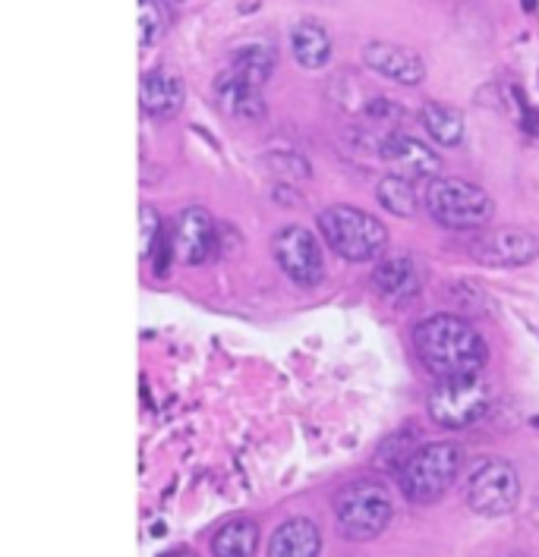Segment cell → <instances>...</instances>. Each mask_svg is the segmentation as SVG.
<instances>
[{
	"label": "cell",
	"instance_id": "cell-2",
	"mask_svg": "<svg viewBox=\"0 0 539 557\" xmlns=\"http://www.w3.org/2000/svg\"><path fill=\"white\" fill-rule=\"evenodd\" d=\"M319 231L334 256L347 262H372L385 252L389 231L385 224L354 206H331L319 214Z\"/></svg>",
	"mask_w": 539,
	"mask_h": 557
},
{
	"label": "cell",
	"instance_id": "cell-19",
	"mask_svg": "<svg viewBox=\"0 0 539 557\" xmlns=\"http://www.w3.org/2000/svg\"><path fill=\"white\" fill-rule=\"evenodd\" d=\"M419 120L439 146H461V139H464V114L461 111H454L449 104H439V101H429V104H422Z\"/></svg>",
	"mask_w": 539,
	"mask_h": 557
},
{
	"label": "cell",
	"instance_id": "cell-24",
	"mask_svg": "<svg viewBox=\"0 0 539 557\" xmlns=\"http://www.w3.org/2000/svg\"><path fill=\"white\" fill-rule=\"evenodd\" d=\"M139 221H143V234H139V249H143V259H151V249H155V243L161 239V221H158V214H155V208L143 206L139 208Z\"/></svg>",
	"mask_w": 539,
	"mask_h": 557
},
{
	"label": "cell",
	"instance_id": "cell-26",
	"mask_svg": "<svg viewBox=\"0 0 539 557\" xmlns=\"http://www.w3.org/2000/svg\"><path fill=\"white\" fill-rule=\"evenodd\" d=\"M161 557H193V555H189L186 548H177V552H164V555H161Z\"/></svg>",
	"mask_w": 539,
	"mask_h": 557
},
{
	"label": "cell",
	"instance_id": "cell-21",
	"mask_svg": "<svg viewBox=\"0 0 539 557\" xmlns=\"http://www.w3.org/2000/svg\"><path fill=\"white\" fill-rule=\"evenodd\" d=\"M376 196H379V206L397 214V218H414L417 214V189L407 176L391 174L385 180H379L376 186Z\"/></svg>",
	"mask_w": 539,
	"mask_h": 557
},
{
	"label": "cell",
	"instance_id": "cell-20",
	"mask_svg": "<svg viewBox=\"0 0 539 557\" xmlns=\"http://www.w3.org/2000/svg\"><path fill=\"white\" fill-rule=\"evenodd\" d=\"M237 79H243L246 86L262 88L269 83V76L274 73V51L266 45H253V48H243L237 51V58L231 63V70Z\"/></svg>",
	"mask_w": 539,
	"mask_h": 557
},
{
	"label": "cell",
	"instance_id": "cell-16",
	"mask_svg": "<svg viewBox=\"0 0 539 557\" xmlns=\"http://www.w3.org/2000/svg\"><path fill=\"white\" fill-rule=\"evenodd\" d=\"M218 98H221L224 111L240 120H262V114H266L262 88L246 86V83L237 79L234 73H224V76L218 79Z\"/></svg>",
	"mask_w": 539,
	"mask_h": 557
},
{
	"label": "cell",
	"instance_id": "cell-23",
	"mask_svg": "<svg viewBox=\"0 0 539 557\" xmlns=\"http://www.w3.org/2000/svg\"><path fill=\"white\" fill-rule=\"evenodd\" d=\"M164 10H161V0H139V45L151 48L161 41L164 35Z\"/></svg>",
	"mask_w": 539,
	"mask_h": 557
},
{
	"label": "cell",
	"instance_id": "cell-15",
	"mask_svg": "<svg viewBox=\"0 0 539 557\" xmlns=\"http://www.w3.org/2000/svg\"><path fill=\"white\" fill-rule=\"evenodd\" d=\"M322 552V532L313 520H287L271 535L269 557H319Z\"/></svg>",
	"mask_w": 539,
	"mask_h": 557
},
{
	"label": "cell",
	"instance_id": "cell-1",
	"mask_svg": "<svg viewBox=\"0 0 539 557\" xmlns=\"http://www.w3.org/2000/svg\"><path fill=\"white\" fill-rule=\"evenodd\" d=\"M414 350L436 379L479 375L489 356L477 327L461 315H432L419 322L414 327Z\"/></svg>",
	"mask_w": 539,
	"mask_h": 557
},
{
	"label": "cell",
	"instance_id": "cell-14",
	"mask_svg": "<svg viewBox=\"0 0 539 557\" xmlns=\"http://www.w3.org/2000/svg\"><path fill=\"white\" fill-rule=\"evenodd\" d=\"M372 284L394 306H407L419 294V274L407 256H389L372 268Z\"/></svg>",
	"mask_w": 539,
	"mask_h": 557
},
{
	"label": "cell",
	"instance_id": "cell-4",
	"mask_svg": "<svg viewBox=\"0 0 539 557\" xmlns=\"http://www.w3.org/2000/svg\"><path fill=\"white\" fill-rule=\"evenodd\" d=\"M426 208L449 231H482L492 218L489 193L457 176H432L426 186Z\"/></svg>",
	"mask_w": 539,
	"mask_h": 557
},
{
	"label": "cell",
	"instance_id": "cell-10",
	"mask_svg": "<svg viewBox=\"0 0 539 557\" xmlns=\"http://www.w3.org/2000/svg\"><path fill=\"white\" fill-rule=\"evenodd\" d=\"M174 259L183 264H206L218 252V227L206 208L180 211L171 231Z\"/></svg>",
	"mask_w": 539,
	"mask_h": 557
},
{
	"label": "cell",
	"instance_id": "cell-9",
	"mask_svg": "<svg viewBox=\"0 0 539 557\" xmlns=\"http://www.w3.org/2000/svg\"><path fill=\"white\" fill-rule=\"evenodd\" d=\"M474 259L492 268H517L534 262L539 256V239L520 227H502V231H479L470 243Z\"/></svg>",
	"mask_w": 539,
	"mask_h": 557
},
{
	"label": "cell",
	"instance_id": "cell-6",
	"mask_svg": "<svg viewBox=\"0 0 539 557\" xmlns=\"http://www.w3.org/2000/svg\"><path fill=\"white\" fill-rule=\"evenodd\" d=\"M489 410V384L479 375L439 379L429 391V416L445 429H467Z\"/></svg>",
	"mask_w": 539,
	"mask_h": 557
},
{
	"label": "cell",
	"instance_id": "cell-13",
	"mask_svg": "<svg viewBox=\"0 0 539 557\" xmlns=\"http://www.w3.org/2000/svg\"><path fill=\"white\" fill-rule=\"evenodd\" d=\"M183 98H186L183 79H180L177 70H171V66H155L139 83V104H143L146 117L151 120L177 117L180 108H183Z\"/></svg>",
	"mask_w": 539,
	"mask_h": 557
},
{
	"label": "cell",
	"instance_id": "cell-18",
	"mask_svg": "<svg viewBox=\"0 0 539 557\" xmlns=\"http://www.w3.org/2000/svg\"><path fill=\"white\" fill-rule=\"evenodd\" d=\"M256 545H259V527L246 517H237L215 532L211 557H256Z\"/></svg>",
	"mask_w": 539,
	"mask_h": 557
},
{
	"label": "cell",
	"instance_id": "cell-22",
	"mask_svg": "<svg viewBox=\"0 0 539 557\" xmlns=\"http://www.w3.org/2000/svg\"><path fill=\"white\" fill-rule=\"evenodd\" d=\"M414 438H417V432L414 429H407V435H404V429L401 432H394L379 450H376V467H382V470H404V463L414 457Z\"/></svg>",
	"mask_w": 539,
	"mask_h": 557
},
{
	"label": "cell",
	"instance_id": "cell-11",
	"mask_svg": "<svg viewBox=\"0 0 539 557\" xmlns=\"http://www.w3.org/2000/svg\"><path fill=\"white\" fill-rule=\"evenodd\" d=\"M379 161L391 164L401 176H436L439 174V158L429 146H422L414 136L404 133H382L376 139Z\"/></svg>",
	"mask_w": 539,
	"mask_h": 557
},
{
	"label": "cell",
	"instance_id": "cell-3",
	"mask_svg": "<svg viewBox=\"0 0 539 557\" xmlns=\"http://www.w3.org/2000/svg\"><path fill=\"white\" fill-rule=\"evenodd\" d=\"M461 447L451 441L422 444L401 470V492L414 504H436L449 495L457 472H461Z\"/></svg>",
	"mask_w": 539,
	"mask_h": 557
},
{
	"label": "cell",
	"instance_id": "cell-17",
	"mask_svg": "<svg viewBox=\"0 0 539 557\" xmlns=\"http://www.w3.org/2000/svg\"><path fill=\"white\" fill-rule=\"evenodd\" d=\"M291 51H294L299 66H306V70L326 66L331 58L329 32L322 29L319 23H313V20H303L297 29L291 32Z\"/></svg>",
	"mask_w": 539,
	"mask_h": 557
},
{
	"label": "cell",
	"instance_id": "cell-12",
	"mask_svg": "<svg viewBox=\"0 0 539 557\" xmlns=\"http://www.w3.org/2000/svg\"><path fill=\"white\" fill-rule=\"evenodd\" d=\"M363 60L372 73H379L382 79H391L397 86H419L426 76V63L414 48L394 45V41H372L366 45Z\"/></svg>",
	"mask_w": 539,
	"mask_h": 557
},
{
	"label": "cell",
	"instance_id": "cell-8",
	"mask_svg": "<svg viewBox=\"0 0 539 557\" xmlns=\"http://www.w3.org/2000/svg\"><path fill=\"white\" fill-rule=\"evenodd\" d=\"M271 249H274L281 271L291 281H297L299 287H316L326 277V256H322V246L313 236V231H306L299 224L281 227Z\"/></svg>",
	"mask_w": 539,
	"mask_h": 557
},
{
	"label": "cell",
	"instance_id": "cell-5",
	"mask_svg": "<svg viewBox=\"0 0 539 557\" xmlns=\"http://www.w3.org/2000/svg\"><path fill=\"white\" fill-rule=\"evenodd\" d=\"M391 498L385 485L359 479L347 482L338 495H334V523L341 529L344 539L351 542H369L376 535H382L391 523Z\"/></svg>",
	"mask_w": 539,
	"mask_h": 557
},
{
	"label": "cell",
	"instance_id": "cell-7",
	"mask_svg": "<svg viewBox=\"0 0 539 557\" xmlns=\"http://www.w3.org/2000/svg\"><path fill=\"white\" fill-rule=\"evenodd\" d=\"M467 504L479 517H505L517 507L520 498V479L505 460H486L474 470L467 482Z\"/></svg>",
	"mask_w": 539,
	"mask_h": 557
},
{
	"label": "cell",
	"instance_id": "cell-25",
	"mask_svg": "<svg viewBox=\"0 0 539 557\" xmlns=\"http://www.w3.org/2000/svg\"><path fill=\"white\" fill-rule=\"evenodd\" d=\"M161 3H164V7H168L171 13H177L180 7H183V0H161Z\"/></svg>",
	"mask_w": 539,
	"mask_h": 557
}]
</instances>
